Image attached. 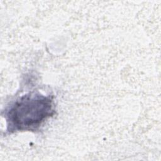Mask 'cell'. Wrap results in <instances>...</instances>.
Listing matches in <instances>:
<instances>
[{
	"label": "cell",
	"mask_w": 161,
	"mask_h": 161,
	"mask_svg": "<svg viewBox=\"0 0 161 161\" xmlns=\"http://www.w3.org/2000/svg\"><path fill=\"white\" fill-rule=\"evenodd\" d=\"M52 99L39 93L21 97L6 114L9 131L35 130L53 113Z\"/></svg>",
	"instance_id": "cell-1"
}]
</instances>
